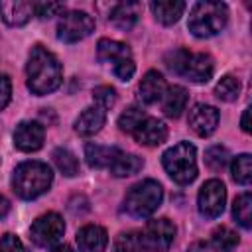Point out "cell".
Masks as SVG:
<instances>
[{
  "instance_id": "cell-17",
  "label": "cell",
  "mask_w": 252,
  "mask_h": 252,
  "mask_svg": "<svg viewBox=\"0 0 252 252\" xmlns=\"http://www.w3.org/2000/svg\"><path fill=\"white\" fill-rule=\"evenodd\" d=\"M165 79L161 77V73L158 71H148L142 81L138 83V98L142 104H154L161 98L163 91H165Z\"/></svg>"
},
{
  "instance_id": "cell-40",
  "label": "cell",
  "mask_w": 252,
  "mask_h": 252,
  "mask_svg": "<svg viewBox=\"0 0 252 252\" xmlns=\"http://www.w3.org/2000/svg\"><path fill=\"white\" fill-rule=\"evenodd\" d=\"M51 252H73V248L69 244H57L51 248Z\"/></svg>"
},
{
  "instance_id": "cell-31",
  "label": "cell",
  "mask_w": 252,
  "mask_h": 252,
  "mask_svg": "<svg viewBox=\"0 0 252 252\" xmlns=\"http://www.w3.org/2000/svg\"><path fill=\"white\" fill-rule=\"evenodd\" d=\"M228 150L226 148H222V146H211L207 152H205V163L211 167V169H215V171H219V169H222L226 163H228Z\"/></svg>"
},
{
  "instance_id": "cell-23",
  "label": "cell",
  "mask_w": 252,
  "mask_h": 252,
  "mask_svg": "<svg viewBox=\"0 0 252 252\" xmlns=\"http://www.w3.org/2000/svg\"><path fill=\"white\" fill-rule=\"evenodd\" d=\"M142 167H144V159H142L140 156H136V154H126V152L120 150L108 169H110V173H112L114 177H128V175L138 173Z\"/></svg>"
},
{
  "instance_id": "cell-10",
  "label": "cell",
  "mask_w": 252,
  "mask_h": 252,
  "mask_svg": "<svg viewBox=\"0 0 252 252\" xmlns=\"http://www.w3.org/2000/svg\"><path fill=\"white\" fill-rule=\"evenodd\" d=\"M226 203L224 183L219 179H209L203 183L197 195V209L205 219H217L222 215Z\"/></svg>"
},
{
  "instance_id": "cell-14",
  "label": "cell",
  "mask_w": 252,
  "mask_h": 252,
  "mask_svg": "<svg viewBox=\"0 0 252 252\" xmlns=\"http://www.w3.org/2000/svg\"><path fill=\"white\" fill-rule=\"evenodd\" d=\"M33 14V2L24 0H0V18L4 24L12 28L26 26L32 20Z\"/></svg>"
},
{
  "instance_id": "cell-6",
  "label": "cell",
  "mask_w": 252,
  "mask_h": 252,
  "mask_svg": "<svg viewBox=\"0 0 252 252\" xmlns=\"http://www.w3.org/2000/svg\"><path fill=\"white\" fill-rule=\"evenodd\" d=\"M163 199V189L154 179H144L130 187V191L124 197V211L134 219H146L150 217Z\"/></svg>"
},
{
  "instance_id": "cell-37",
  "label": "cell",
  "mask_w": 252,
  "mask_h": 252,
  "mask_svg": "<svg viewBox=\"0 0 252 252\" xmlns=\"http://www.w3.org/2000/svg\"><path fill=\"white\" fill-rule=\"evenodd\" d=\"M187 252H209V244H207V242H203V240L193 242V244L187 248Z\"/></svg>"
},
{
  "instance_id": "cell-38",
  "label": "cell",
  "mask_w": 252,
  "mask_h": 252,
  "mask_svg": "<svg viewBox=\"0 0 252 252\" xmlns=\"http://www.w3.org/2000/svg\"><path fill=\"white\" fill-rule=\"evenodd\" d=\"M240 126L244 132H250V108H244L242 112V120H240Z\"/></svg>"
},
{
  "instance_id": "cell-15",
  "label": "cell",
  "mask_w": 252,
  "mask_h": 252,
  "mask_svg": "<svg viewBox=\"0 0 252 252\" xmlns=\"http://www.w3.org/2000/svg\"><path fill=\"white\" fill-rule=\"evenodd\" d=\"M104 122H106V110H102L100 106L93 104V106H87L77 116V120H75V132L79 136L89 138V136L98 134L102 130Z\"/></svg>"
},
{
  "instance_id": "cell-3",
  "label": "cell",
  "mask_w": 252,
  "mask_h": 252,
  "mask_svg": "<svg viewBox=\"0 0 252 252\" xmlns=\"http://www.w3.org/2000/svg\"><path fill=\"white\" fill-rule=\"evenodd\" d=\"M165 65L179 77L191 83H207L215 73V63L209 53H193L187 49H173L165 55Z\"/></svg>"
},
{
  "instance_id": "cell-8",
  "label": "cell",
  "mask_w": 252,
  "mask_h": 252,
  "mask_svg": "<svg viewBox=\"0 0 252 252\" xmlns=\"http://www.w3.org/2000/svg\"><path fill=\"white\" fill-rule=\"evenodd\" d=\"M175 224L169 219H152L146 222L140 238L142 248L148 252H165L175 240Z\"/></svg>"
},
{
  "instance_id": "cell-7",
  "label": "cell",
  "mask_w": 252,
  "mask_h": 252,
  "mask_svg": "<svg viewBox=\"0 0 252 252\" xmlns=\"http://www.w3.org/2000/svg\"><path fill=\"white\" fill-rule=\"evenodd\" d=\"M94 30V20L83 10L63 12L57 22V39L63 43H77L91 35Z\"/></svg>"
},
{
  "instance_id": "cell-26",
  "label": "cell",
  "mask_w": 252,
  "mask_h": 252,
  "mask_svg": "<svg viewBox=\"0 0 252 252\" xmlns=\"http://www.w3.org/2000/svg\"><path fill=\"white\" fill-rule=\"evenodd\" d=\"M51 158H53L55 167H57L63 175L75 177V175L79 173V159H77L75 154L69 152L67 148H55L53 154H51Z\"/></svg>"
},
{
  "instance_id": "cell-4",
  "label": "cell",
  "mask_w": 252,
  "mask_h": 252,
  "mask_svg": "<svg viewBox=\"0 0 252 252\" xmlns=\"http://www.w3.org/2000/svg\"><path fill=\"white\" fill-rule=\"evenodd\" d=\"M228 8L222 2H195L189 12L187 28L195 37H213L224 30Z\"/></svg>"
},
{
  "instance_id": "cell-20",
  "label": "cell",
  "mask_w": 252,
  "mask_h": 252,
  "mask_svg": "<svg viewBox=\"0 0 252 252\" xmlns=\"http://www.w3.org/2000/svg\"><path fill=\"white\" fill-rule=\"evenodd\" d=\"M96 57H98L100 61H104V63L116 65V63H120V61H124V59H132V51H130V47H128L126 43H122V41L102 37V39H98V43H96Z\"/></svg>"
},
{
  "instance_id": "cell-28",
  "label": "cell",
  "mask_w": 252,
  "mask_h": 252,
  "mask_svg": "<svg viewBox=\"0 0 252 252\" xmlns=\"http://www.w3.org/2000/svg\"><path fill=\"white\" fill-rule=\"evenodd\" d=\"M238 94H240V81L232 75H224L215 87V96L222 102H234Z\"/></svg>"
},
{
  "instance_id": "cell-5",
  "label": "cell",
  "mask_w": 252,
  "mask_h": 252,
  "mask_svg": "<svg viewBox=\"0 0 252 252\" xmlns=\"http://www.w3.org/2000/svg\"><path fill=\"white\" fill-rule=\"evenodd\" d=\"M165 173L177 185H189L197 177V150L189 142H179L167 148L161 156Z\"/></svg>"
},
{
  "instance_id": "cell-13",
  "label": "cell",
  "mask_w": 252,
  "mask_h": 252,
  "mask_svg": "<svg viewBox=\"0 0 252 252\" xmlns=\"http://www.w3.org/2000/svg\"><path fill=\"white\" fill-rule=\"evenodd\" d=\"M132 136H134V140L140 146H150V148L152 146H159L167 138V126L161 120L154 118V116H146L136 126V130L132 132Z\"/></svg>"
},
{
  "instance_id": "cell-19",
  "label": "cell",
  "mask_w": 252,
  "mask_h": 252,
  "mask_svg": "<svg viewBox=\"0 0 252 252\" xmlns=\"http://www.w3.org/2000/svg\"><path fill=\"white\" fill-rule=\"evenodd\" d=\"M187 100H189V93L179 87V85H173V87H165L159 102H161V110L165 116L169 118H179L181 112L185 110L187 106Z\"/></svg>"
},
{
  "instance_id": "cell-12",
  "label": "cell",
  "mask_w": 252,
  "mask_h": 252,
  "mask_svg": "<svg viewBox=\"0 0 252 252\" xmlns=\"http://www.w3.org/2000/svg\"><path fill=\"white\" fill-rule=\"evenodd\" d=\"M45 130L35 120H24L14 130V146L20 152H37L43 146Z\"/></svg>"
},
{
  "instance_id": "cell-27",
  "label": "cell",
  "mask_w": 252,
  "mask_h": 252,
  "mask_svg": "<svg viewBox=\"0 0 252 252\" xmlns=\"http://www.w3.org/2000/svg\"><path fill=\"white\" fill-rule=\"evenodd\" d=\"M230 175L240 185H248L252 181V158H250V154H240L232 159Z\"/></svg>"
},
{
  "instance_id": "cell-39",
  "label": "cell",
  "mask_w": 252,
  "mask_h": 252,
  "mask_svg": "<svg viewBox=\"0 0 252 252\" xmlns=\"http://www.w3.org/2000/svg\"><path fill=\"white\" fill-rule=\"evenodd\" d=\"M8 211H10V201L4 195H0V219H4L8 215Z\"/></svg>"
},
{
  "instance_id": "cell-36",
  "label": "cell",
  "mask_w": 252,
  "mask_h": 252,
  "mask_svg": "<svg viewBox=\"0 0 252 252\" xmlns=\"http://www.w3.org/2000/svg\"><path fill=\"white\" fill-rule=\"evenodd\" d=\"M10 98H12V81L8 75L0 73V110L8 106Z\"/></svg>"
},
{
  "instance_id": "cell-1",
  "label": "cell",
  "mask_w": 252,
  "mask_h": 252,
  "mask_svg": "<svg viewBox=\"0 0 252 252\" xmlns=\"http://www.w3.org/2000/svg\"><path fill=\"white\" fill-rule=\"evenodd\" d=\"M61 81H63V69L57 57L51 51H47L43 45H33L26 65L28 89L33 94L43 96L59 89Z\"/></svg>"
},
{
  "instance_id": "cell-32",
  "label": "cell",
  "mask_w": 252,
  "mask_h": 252,
  "mask_svg": "<svg viewBox=\"0 0 252 252\" xmlns=\"http://www.w3.org/2000/svg\"><path fill=\"white\" fill-rule=\"evenodd\" d=\"M93 100H94V104L100 106L102 110H108V108H112L114 102H116V91H114L112 87H108V85H100V87H96V89L93 91Z\"/></svg>"
},
{
  "instance_id": "cell-2",
  "label": "cell",
  "mask_w": 252,
  "mask_h": 252,
  "mask_svg": "<svg viewBox=\"0 0 252 252\" xmlns=\"http://www.w3.org/2000/svg\"><path fill=\"white\" fill-rule=\"evenodd\" d=\"M12 191L24 199V201H32L39 195H43L51 183H53V171L47 163L43 161H24L20 163L14 173H12Z\"/></svg>"
},
{
  "instance_id": "cell-11",
  "label": "cell",
  "mask_w": 252,
  "mask_h": 252,
  "mask_svg": "<svg viewBox=\"0 0 252 252\" xmlns=\"http://www.w3.org/2000/svg\"><path fill=\"white\" fill-rule=\"evenodd\" d=\"M187 124L189 128L201 136V138H207L211 136L217 126H219V110L211 104H195L191 110H189V118H187Z\"/></svg>"
},
{
  "instance_id": "cell-25",
  "label": "cell",
  "mask_w": 252,
  "mask_h": 252,
  "mask_svg": "<svg viewBox=\"0 0 252 252\" xmlns=\"http://www.w3.org/2000/svg\"><path fill=\"white\" fill-rule=\"evenodd\" d=\"M232 217L236 219V222L242 226V228H250L252 226V195L250 191H244L240 193L234 203H232Z\"/></svg>"
},
{
  "instance_id": "cell-16",
  "label": "cell",
  "mask_w": 252,
  "mask_h": 252,
  "mask_svg": "<svg viewBox=\"0 0 252 252\" xmlns=\"http://www.w3.org/2000/svg\"><path fill=\"white\" fill-rule=\"evenodd\" d=\"M79 252H104L108 244V234L98 224H87L77 232Z\"/></svg>"
},
{
  "instance_id": "cell-34",
  "label": "cell",
  "mask_w": 252,
  "mask_h": 252,
  "mask_svg": "<svg viewBox=\"0 0 252 252\" xmlns=\"http://www.w3.org/2000/svg\"><path fill=\"white\" fill-rule=\"evenodd\" d=\"M0 252H28V248L16 234L6 232L4 236H0Z\"/></svg>"
},
{
  "instance_id": "cell-9",
  "label": "cell",
  "mask_w": 252,
  "mask_h": 252,
  "mask_svg": "<svg viewBox=\"0 0 252 252\" xmlns=\"http://www.w3.org/2000/svg\"><path fill=\"white\" fill-rule=\"evenodd\" d=\"M63 232H65V222L61 219V215H57V213H45V215L37 217L30 226L32 240L41 248L55 246L61 240Z\"/></svg>"
},
{
  "instance_id": "cell-33",
  "label": "cell",
  "mask_w": 252,
  "mask_h": 252,
  "mask_svg": "<svg viewBox=\"0 0 252 252\" xmlns=\"http://www.w3.org/2000/svg\"><path fill=\"white\" fill-rule=\"evenodd\" d=\"M63 12H65V6L59 2H33V14L41 20L63 14Z\"/></svg>"
},
{
  "instance_id": "cell-21",
  "label": "cell",
  "mask_w": 252,
  "mask_h": 252,
  "mask_svg": "<svg viewBox=\"0 0 252 252\" xmlns=\"http://www.w3.org/2000/svg\"><path fill=\"white\" fill-rule=\"evenodd\" d=\"M152 14L156 16V20L163 26H171L175 24L183 12H185V2L181 0H154L150 4Z\"/></svg>"
},
{
  "instance_id": "cell-18",
  "label": "cell",
  "mask_w": 252,
  "mask_h": 252,
  "mask_svg": "<svg viewBox=\"0 0 252 252\" xmlns=\"http://www.w3.org/2000/svg\"><path fill=\"white\" fill-rule=\"evenodd\" d=\"M142 10H144L142 2H120V4H116V6L110 10L108 20H110L118 30L128 32V30H132V28L136 26L138 18L142 16Z\"/></svg>"
},
{
  "instance_id": "cell-30",
  "label": "cell",
  "mask_w": 252,
  "mask_h": 252,
  "mask_svg": "<svg viewBox=\"0 0 252 252\" xmlns=\"http://www.w3.org/2000/svg\"><path fill=\"white\" fill-rule=\"evenodd\" d=\"M140 232H120L114 240V252H142Z\"/></svg>"
},
{
  "instance_id": "cell-35",
  "label": "cell",
  "mask_w": 252,
  "mask_h": 252,
  "mask_svg": "<svg viewBox=\"0 0 252 252\" xmlns=\"http://www.w3.org/2000/svg\"><path fill=\"white\" fill-rule=\"evenodd\" d=\"M112 73H114L120 81H130V79L134 77V73H136V63H134V59H124V61L112 65Z\"/></svg>"
},
{
  "instance_id": "cell-22",
  "label": "cell",
  "mask_w": 252,
  "mask_h": 252,
  "mask_svg": "<svg viewBox=\"0 0 252 252\" xmlns=\"http://www.w3.org/2000/svg\"><path fill=\"white\" fill-rule=\"evenodd\" d=\"M118 148L114 146H100V144H87L85 146V158L87 163L94 169H102V167H110V163L114 161V158L118 156Z\"/></svg>"
},
{
  "instance_id": "cell-29",
  "label": "cell",
  "mask_w": 252,
  "mask_h": 252,
  "mask_svg": "<svg viewBox=\"0 0 252 252\" xmlns=\"http://www.w3.org/2000/svg\"><path fill=\"white\" fill-rule=\"evenodd\" d=\"M146 116H148V114H146L140 106H128V108L118 116V128H120L122 132L132 134V132L136 130V126H138Z\"/></svg>"
},
{
  "instance_id": "cell-24",
  "label": "cell",
  "mask_w": 252,
  "mask_h": 252,
  "mask_svg": "<svg viewBox=\"0 0 252 252\" xmlns=\"http://www.w3.org/2000/svg\"><path fill=\"white\" fill-rule=\"evenodd\" d=\"M238 242H240V238H238V234H236L232 228H228V226H219V228L213 230L209 244H211V248L217 250V252H230V250H234V248L238 246Z\"/></svg>"
}]
</instances>
